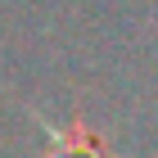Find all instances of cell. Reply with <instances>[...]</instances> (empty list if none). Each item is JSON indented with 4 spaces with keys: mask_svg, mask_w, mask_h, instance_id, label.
I'll use <instances>...</instances> for the list:
<instances>
[{
    "mask_svg": "<svg viewBox=\"0 0 158 158\" xmlns=\"http://www.w3.org/2000/svg\"><path fill=\"white\" fill-rule=\"evenodd\" d=\"M50 158H113V154H109V145H104L99 135H90L86 127H68V131L50 127Z\"/></svg>",
    "mask_w": 158,
    "mask_h": 158,
    "instance_id": "1",
    "label": "cell"
}]
</instances>
